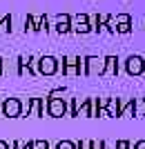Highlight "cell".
I'll return each mask as SVG.
<instances>
[{"label":"cell","instance_id":"cell-12","mask_svg":"<svg viewBox=\"0 0 145 149\" xmlns=\"http://www.w3.org/2000/svg\"><path fill=\"white\" fill-rule=\"evenodd\" d=\"M56 25H71V16L69 13H58L56 16Z\"/></svg>","mask_w":145,"mask_h":149},{"label":"cell","instance_id":"cell-5","mask_svg":"<svg viewBox=\"0 0 145 149\" xmlns=\"http://www.w3.org/2000/svg\"><path fill=\"white\" fill-rule=\"evenodd\" d=\"M47 111H49V116H54V118H63L65 113H67V102H65V98H51L49 105H47Z\"/></svg>","mask_w":145,"mask_h":149},{"label":"cell","instance_id":"cell-14","mask_svg":"<svg viewBox=\"0 0 145 149\" xmlns=\"http://www.w3.org/2000/svg\"><path fill=\"white\" fill-rule=\"evenodd\" d=\"M71 20H74V25H78V22H89V16L87 13H76Z\"/></svg>","mask_w":145,"mask_h":149},{"label":"cell","instance_id":"cell-3","mask_svg":"<svg viewBox=\"0 0 145 149\" xmlns=\"http://www.w3.org/2000/svg\"><path fill=\"white\" fill-rule=\"evenodd\" d=\"M125 71L130 76H143V71H145V58H141V56H130L125 60Z\"/></svg>","mask_w":145,"mask_h":149},{"label":"cell","instance_id":"cell-21","mask_svg":"<svg viewBox=\"0 0 145 149\" xmlns=\"http://www.w3.org/2000/svg\"><path fill=\"white\" fill-rule=\"evenodd\" d=\"M32 149H49V145H47V143H34Z\"/></svg>","mask_w":145,"mask_h":149},{"label":"cell","instance_id":"cell-22","mask_svg":"<svg viewBox=\"0 0 145 149\" xmlns=\"http://www.w3.org/2000/svg\"><path fill=\"white\" fill-rule=\"evenodd\" d=\"M132 149H145V140H136V143L132 145Z\"/></svg>","mask_w":145,"mask_h":149},{"label":"cell","instance_id":"cell-11","mask_svg":"<svg viewBox=\"0 0 145 149\" xmlns=\"http://www.w3.org/2000/svg\"><path fill=\"white\" fill-rule=\"evenodd\" d=\"M116 33H132V22H120V25H116Z\"/></svg>","mask_w":145,"mask_h":149},{"label":"cell","instance_id":"cell-10","mask_svg":"<svg viewBox=\"0 0 145 149\" xmlns=\"http://www.w3.org/2000/svg\"><path fill=\"white\" fill-rule=\"evenodd\" d=\"M71 31L76 33H89V31H94L92 22H78V25H71Z\"/></svg>","mask_w":145,"mask_h":149},{"label":"cell","instance_id":"cell-16","mask_svg":"<svg viewBox=\"0 0 145 149\" xmlns=\"http://www.w3.org/2000/svg\"><path fill=\"white\" fill-rule=\"evenodd\" d=\"M116 149H132V143H127V140H116Z\"/></svg>","mask_w":145,"mask_h":149},{"label":"cell","instance_id":"cell-8","mask_svg":"<svg viewBox=\"0 0 145 149\" xmlns=\"http://www.w3.org/2000/svg\"><path fill=\"white\" fill-rule=\"evenodd\" d=\"M120 107H123V100L120 98H112L109 96V102H107V116L109 118H120Z\"/></svg>","mask_w":145,"mask_h":149},{"label":"cell","instance_id":"cell-4","mask_svg":"<svg viewBox=\"0 0 145 149\" xmlns=\"http://www.w3.org/2000/svg\"><path fill=\"white\" fill-rule=\"evenodd\" d=\"M38 71L43 76H54L58 71V60L54 56H43L38 60Z\"/></svg>","mask_w":145,"mask_h":149},{"label":"cell","instance_id":"cell-25","mask_svg":"<svg viewBox=\"0 0 145 149\" xmlns=\"http://www.w3.org/2000/svg\"><path fill=\"white\" fill-rule=\"evenodd\" d=\"M143 74H145V71H143Z\"/></svg>","mask_w":145,"mask_h":149},{"label":"cell","instance_id":"cell-13","mask_svg":"<svg viewBox=\"0 0 145 149\" xmlns=\"http://www.w3.org/2000/svg\"><path fill=\"white\" fill-rule=\"evenodd\" d=\"M120 22H132V16H130V13H118V16H114V25H120Z\"/></svg>","mask_w":145,"mask_h":149},{"label":"cell","instance_id":"cell-6","mask_svg":"<svg viewBox=\"0 0 145 149\" xmlns=\"http://www.w3.org/2000/svg\"><path fill=\"white\" fill-rule=\"evenodd\" d=\"M20 100H16V98H9L2 105V111H5V116H9V118H16V116H20Z\"/></svg>","mask_w":145,"mask_h":149},{"label":"cell","instance_id":"cell-23","mask_svg":"<svg viewBox=\"0 0 145 149\" xmlns=\"http://www.w3.org/2000/svg\"><path fill=\"white\" fill-rule=\"evenodd\" d=\"M0 149H9V147H7V143H2V140H0Z\"/></svg>","mask_w":145,"mask_h":149},{"label":"cell","instance_id":"cell-24","mask_svg":"<svg viewBox=\"0 0 145 149\" xmlns=\"http://www.w3.org/2000/svg\"><path fill=\"white\" fill-rule=\"evenodd\" d=\"M105 149H116V147H109V145H107V143H105Z\"/></svg>","mask_w":145,"mask_h":149},{"label":"cell","instance_id":"cell-18","mask_svg":"<svg viewBox=\"0 0 145 149\" xmlns=\"http://www.w3.org/2000/svg\"><path fill=\"white\" fill-rule=\"evenodd\" d=\"M76 149H92V140H81L76 145Z\"/></svg>","mask_w":145,"mask_h":149},{"label":"cell","instance_id":"cell-1","mask_svg":"<svg viewBox=\"0 0 145 149\" xmlns=\"http://www.w3.org/2000/svg\"><path fill=\"white\" fill-rule=\"evenodd\" d=\"M103 67H105V58L98 56L83 58V74L85 76H103Z\"/></svg>","mask_w":145,"mask_h":149},{"label":"cell","instance_id":"cell-7","mask_svg":"<svg viewBox=\"0 0 145 149\" xmlns=\"http://www.w3.org/2000/svg\"><path fill=\"white\" fill-rule=\"evenodd\" d=\"M118 74V56H105L103 76H116Z\"/></svg>","mask_w":145,"mask_h":149},{"label":"cell","instance_id":"cell-17","mask_svg":"<svg viewBox=\"0 0 145 149\" xmlns=\"http://www.w3.org/2000/svg\"><path fill=\"white\" fill-rule=\"evenodd\" d=\"M49 98H65V89H54L49 93Z\"/></svg>","mask_w":145,"mask_h":149},{"label":"cell","instance_id":"cell-19","mask_svg":"<svg viewBox=\"0 0 145 149\" xmlns=\"http://www.w3.org/2000/svg\"><path fill=\"white\" fill-rule=\"evenodd\" d=\"M92 149H105V140H92Z\"/></svg>","mask_w":145,"mask_h":149},{"label":"cell","instance_id":"cell-15","mask_svg":"<svg viewBox=\"0 0 145 149\" xmlns=\"http://www.w3.org/2000/svg\"><path fill=\"white\" fill-rule=\"evenodd\" d=\"M56 149H76V145L71 143V140H60V143L56 145Z\"/></svg>","mask_w":145,"mask_h":149},{"label":"cell","instance_id":"cell-20","mask_svg":"<svg viewBox=\"0 0 145 149\" xmlns=\"http://www.w3.org/2000/svg\"><path fill=\"white\" fill-rule=\"evenodd\" d=\"M56 29L60 31V33H69V31H71V25H56Z\"/></svg>","mask_w":145,"mask_h":149},{"label":"cell","instance_id":"cell-2","mask_svg":"<svg viewBox=\"0 0 145 149\" xmlns=\"http://www.w3.org/2000/svg\"><path fill=\"white\" fill-rule=\"evenodd\" d=\"M63 74L65 76H78V74H83V58H78V56L63 58Z\"/></svg>","mask_w":145,"mask_h":149},{"label":"cell","instance_id":"cell-9","mask_svg":"<svg viewBox=\"0 0 145 149\" xmlns=\"http://www.w3.org/2000/svg\"><path fill=\"white\" fill-rule=\"evenodd\" d=\"M134 116V98L123 100V107H120V118H132Z\"/></svg>","mask_w":145,"mask_h":149}]
</instances>
